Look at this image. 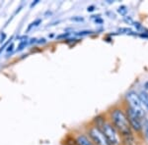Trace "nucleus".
Returning a JSON list of instances; mask_svg holds the SVG:
<instances>
[{
	"instance_id": "f3484780",
	"label": "nucleus",
	"mask_w": 148,
	"mask_h": 145,
	"mask_svg": "<svg viewBox=\"0 0 148 145\" xmlns=\"http://www.w3.org/2000/svg\"><path fill=\"white\" fill-rule=\"evenodd\" d=\"M13 49H14V44H13V43H9V44H8V46H7L6 51L9 53V52L13 51Z\"/></svg>"
},
{
	"instance_id": "aec40b11",
	"label": "nucleus",
	"mask_w": 148,
	"mask_h": 145,
	"mask_svg": "<svg viewBox=\"0 0 148 145\" xmlns=\"http://www.w3.org/2000/svg\"><path fill=\"white\" fill-rule=\"evenodd\" d=\"M95 10V6H89V7H88V9H87V11L88 12H92V11H94Z\"/></svg>"
},
{
	"instance_id": "2eb2a0df",
	"label": "nucleus",
	"mask_w": 148,
	"mask_h": 145,
	"mask_svg": "<svg viewBox=\"0 0 148 145\" xmlns=\"http://www.w3.org/2000/svg\"><path fill=\"white\" fill-rule=\"evenodd\" d=\"M5 39H6V34L5 32H1L0 34V43H4Z\"/></svg>"
},
{
	"instance_id": "f03ea898",
	"label": "nucleus",
	"mask_w": 148,
	"mask_h": 145,
	"mask_svg": "<svg viewBox=\"0 0 148 145\" xmlns=\"http://www.w3.org/2000/svg\"><path fill=\"white\" fill-rule=\"evenodd\" d=\"M99 128L102 130L103 134L105 135V137L108 140L110 145H120L121 143L120 134H119L118 130L114 128V127L112 123H107L105 121L99 127Z\"/></svg>"
},
{
	"instance_id": "f8f14e48",
	"label": "nucleus",
	"mask_w": 148,
	"mask_h": 145,
	"mask_svg": "<svg viewBox=\"0 0 148 145\" xmlns=\"http://www.w3.org/2000/svg\"><path fill=\"white\" fill-rule=\"evenodd\" d=\"M92 34V32L91 30H82V32H76V35H87V34Z\"/></svg>"
},
{
	"instance_id": "20e7f679",
	"label": "nucleus",
	"mask_w": 148,
	"mask_h": 145,
	"mask_svg": "<svg viewBox=\"0 0 148 145\" xmlns=\"http://www.w3.org/2000/svg\"><path fill=\"white\" fill-rule=\"evenodd\" d=\"M89 136L91 137V141L94 142V145H110L102 130L96 125H93L89 128Z\"/></svg>"
},
{
	"instance_id": "0eeeda50",
	"label": "nucleus",
	"mask_w": 148,
	"mask_h": 145,
	"mask_svg": "<svg viewBox=\"0 0 148 145\" xmlns=\"http://www.w3.org/2000/svg\"><path fill=\"white\" fill-rule=\"evenodd\" d=\"M139 98H140V101H141L142 105L146 108V110L148 111V92L144 91L142 90L139 94Z\"/></svg>"
},
{
	"instance_id": "6ab92c4d",
	"label": "nucleus",
	"mask_w": 148,
	"mask_h": 145,
	"mask_svg": "<svg viewBox=\"0 0 148 145\" xmlns=\"http://www.w3.org/2000/svg\"><path fill=\"white\" fill-rule=\"evenodd\" d=\"M39 0H36V1L35 2H32V3H31V5H30V7H31V8H33V7H34V6H36V5H37V4L38 3H39Z\"/></svg>"
},
{
	"instance_id": "423d86ee",
	"label": "nucleus",
	"mask_w": 148,
	"mask_h": 145,
	"mask_svg": "<svg viewBox=\"0 0 148 145\" xmlns=\"http://www.w3.org/2000/svg\"><path fill=\"white\" fill-rule=\"evenodd\" d=\"M76 143L78 145H94V143L84 134H79L75 138Z\"/></svg>"
},
{
	"instance_id": "ddd939ff",
	"label": "nucleus",
	"mask_w": 148,
	"mask_h": 145,
	"mask_svg": "<svg viewBox=\"0 0 148 145\" xmlns=\"http://www.w3.org/2000/svg\"><path fill=\"white\" fill-rule=\"evenodd\" d=\"M66 145H78L76 143L75 139H71V138H68L66 140Z\"/></svg>"
},
{
	"instance_id": "a211bd4d",
	"label": "nucleus",
	"mask_w": 148,
	"mask_h": 145,
	"mask_svg": "<svg viewBox=\"0 0 148 145\" xmlns=\"http://www.w3.org/2000/svg\"><path fill=\"white\" fill-rule=\"evenodd\" d=\"M47 40L45 38H40L39 40H37V43H46Z\"/></svg>"
},
{
	"instance_id": "9b49d317",
	"label": "nucleus",
	"mask_w": 148,
	"mask_h": 145,
	"mask_svg": "<svg viewBox=\"0 0 148 145\" xmlns=\"http://www.w3.org/2000/svg\"><path fill=\"white\" fill-rule=\"evenodd\" d=\"M118 12L121 14V15H123V16H125L126 13H127V9H126V6L125 5H123V6H121L120 8L118 9Z\"/></svg>"
},
{
	"instance_id": "f257e3e1",
	"label": "nucleus",
	"mask_w": 148,
	"mask_h": 145,
	"mask_svg": "<svg viewBox=\"0 0 148 145\" xmlns=\"http://www.w3.org/2000/svg\"><path fill=\"white\" fill-rule=\"evenodd\" d=\"M111 120L113 123L112 125L118 130L119 134H121L123 138H125L126 140L132 138V132H131L130 123H128L125 113L121 109H114L112 111Z\"/></svg>"
},
{
	"instance_id": "6e6552de",
	"label": "nucleus",
	"mask_w": 148,
	"mask_h": 145,
	"mask_svg": "<svg viewBox=\"0 0 148 145\" xmlns=\"http://www.w3.org/2000/svg\"><path fill=\"white\" fill-rule=\"evenodd\" d=\"M40 24H42V20H40V19H37V20H35L34 22H32V23L30 24V25H29V27H28V30H27L29 32V30H31L33 28L38 27V26L40 25Z\"/></svg>"
},
{
	"instance_id": "9d476101",
	"label": "nucleus",
	"mask_w": 148,
	"mask_h": 145,
	"mask_svg": "<svg viewBox=\"0 0 148 145\" xmlns=\"http://www.w3.org/2000/svg\"><path fill=\"white\" fill-rule=\"evenodd\" d=\"M143 130H144V135L146 138H148V119L144 121V123L142 125Z\"/></svg>"
},
{
	"instance_id": "dca6fc26",
	"label": "nucleus",
	"mask_w": 148,
	"mask_h": 145,
	"mask_svg": "<svg viewBox=\"0 0 148 145\" xmlns=\"http://www.w3.org/2000/svg\"><path fill=\"white\" fill-rule=\"evenodd\" d=\"M71 20H72V21H75V22H83V21H84V18H83V17H79V16H77V17H73V18H71Z\"/></svg>"
},
{
	"instance_id": "4468645a",
	"label": "nucleus",
	"mask_w": 148,
	"mask_h": 145,
	"mask_svg": "<svg viewBox=\"0 0 148 145\" xmlns=\"http://www.w3.org/2000/svg\"><path fill=\"white\" fill-rule=\"evenodd\" d=\"M69 32H64V34H59V35H57L56 36V38L57 39H61V38H66L67 36H69Z\"/></svg>"
},
{
	"instance_id": "1a4fd4ad",
	"label": "nucleus",
	"mask_w": 148,
	"mask_h": 145,
	"mask_svg": "<svg viewBox=\"0 0 148 145\" xmlns=\"http://www.w3.org/2000/svg\"><path fill=\"white\" fill-rule=\"evenodd\" d=\"M29 43L28 40H21V42L19 43L18 45V48H17V51H22L24 48H26L27 44Z\"/></svg>"
},
{
	"instance_id": "39448f33",
	"label": "nucleus",
	"mask_w": 148,
	"mask_h": 145,
	"mask_svg": "<svg viewBox=\"0 0 148 145\" xmlns=\"http://www.w3.org/2000/svg\"><path fill=\"white\" fill-rule=\"evenodd\" d=\"M126 118L128 120V123H130V125L131 128H133L136 132H139L140 129L142 128V121L141 118L135 113L132 109H130V107L126 108Z\"/></svg>"
},
{
	"instance_id": "7ed1b4c3",
	"label": "nucleus",
	"mask_w": 148,
	"mask_h": 145,
	"mask_svg": "<svg viewBox=\"0 0 148 145\" xmlns=\"http://www.w3.org/2000/svg\"><path fill=\"white\" fill-rule=\"evenodd\" d=\"M125 99L130 109H132L141 119L144 117V108H143V105L141 101H140L139 95L136 92L133 91V90L128 91L125 95Z\"/></svg>"
}]
</instances>
